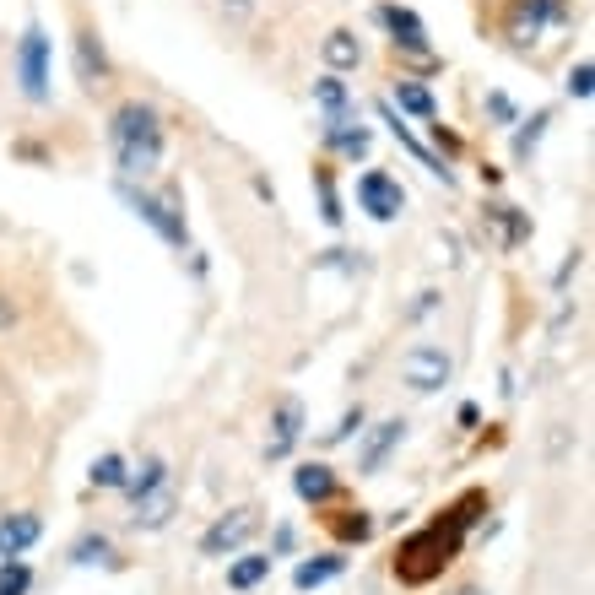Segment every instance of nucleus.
Returning <instances> with one entry per match:
<instances>
[{
	"label": "nucleus",
	"mask_w": 595,
	"mask_h": 595,
	"mask_svg": "<svg viewBox=\"0 0 595 595\" xmlns=\"http://www.w3.org/2000/svg\"><path fill=\"white\" fill-rule=\"evenodd\" d=\"M109 141H114V157L130 179H147V174H157V163H163V119H157L152 103H125V109H114Z\"/></svg>",
	"instance_id": "obj_1"
},
{
	"label": "nucleus",
	"mask_w": 595,
	"mask_h": 595,
	"mask_svg": "<svg viewBox=\"0 0 595 595\" xmlns=\"http://www.w3.org/2000/svg\"><path fill=\"white\" fill-rule=\"evenodd\" d=\"M455 547H460V520H449V531H444V525L417 531L401 547V558H395V574H401L406 585H422V579H433L449 558H455Z\"/></svg>",
	"instance_id": "obj_2"
},
{
	"label": "nucleus",
	"mask_w": 595,
	"mask_h": 595,
	"mask_svg": "<svg viewBox=\"0 0 595 595\" xmlns=\"http://www.w3.org/2000/svg\"><path fill=\"white\" fill-rule=\"evenodd\" d=\"M568 22V0H514L509 11V38L520 49H531L547 28H563Z\"/></svg>",
	"instance_id": "obj_3"
},
{
	"label": "nucleus",
	"mask_w": 595,
	"mask_h": 595,
	"mask_svg": "<svg viewBox=\"0 0 595 595\" xmlns=\"http://www.w3.org/2000/svg\"><path fill=\"white\" fill-rule=\"evenodd\" d=\"M17 76H22V92H28L33 103L49 98V38L38 22L17 38Z\"/></svg>",
	"instance_id": "obj_4"
},
{
	"label": "nucleus",
	"mask_w": 595,
	"mask_h": 595,
	"mask_svg": "<svg viewBox=\"0 0 595 595\" xmlns=\"http://www.w3.org/2000/svg\"><path fill=\"white\" fill-rule=\"evenodd\" d=\"M449 368H455V363H449V352L439 347V341H417V347L401 357V379H406L412 390H422V395H428V390H444V385H449Z\"/></svg>",
	"instance_id": "obj_5"
},
{
	"label": "nucleus",
	"mask_w": 595,
	"mask_h": 595,
	"mask_svg": "<svg viewBox=\"0 0 595 595\" xmlns=\"http://www.w3.org/2000/svg\"><path fill=\"white\" fill-rule=\"evenodd\" d=\"M255 531H260V514L255 509H233V514H222V520L201 536V552H206V558H228V552H238Z\"/></svg>",
	"instance_id": "obj_6"
},
{
	"label": "nucleus",
	"mask_w": 595,
	"mask_h": 595,
	"mask_svg": "<svg viewBox=\"0 0 595 595\" xmlns=\"http://www.w3.org/2000/svg\"><path fill=\"white\" fill-rule=\"evenodd\" d=\"M119 195H125V201H130V211H136L141 222H152L163 244H174V249L184 244V217L174 211V201H157V195H147V190H130V184H125V190H119Z\"/></svg>",
	"instance_id": "obj_7"
},
{
	"label": "nucleus",
	"mask_w": 595,
	"mask_h": 595,
	"mask_svg": "<svg viewBox=\"0 0 595 595\" xmlns=\"http://www.w3.org/2000/svg\"><path fill=\"white\" fill-rule=\"evenodd\" d=\"M357 201H363L368 217H379V222H390V217H401V206H406V190L395 184L390 174H363L357 179Z\"/></svg>",
	"instance_id": "obj_8"
},
{
	"label": "nucleus",
	"mask_w": 595,
	"mask_h": 595,
	"mask_svg": "<svg viewBox=\"0 0 595 595\" xmlns=\"http://www.w3.org/2000/svg\"><path fill=\"white\" fill-rule=\"evenodd\" d=\"M298 439H303V401H293V395H287V401L271 412L266 455H271V460H287V455H293V444H298Z\"/></svg>",
	"instance_id": "obj_9"
},
{
	"label": "nucleus",
	"mask_w": 595,
	"mask_h": 595,
	"mask_svg": "<svg viewBox=\"0 0 595 595\" xmlns=\"http://www.w3.org/2000/svg\"><path fill=\"white\" fill-rule=\"evenodd\" d=\"M401 433H406L401 417H390V422H379V428H368L363 449H357V471H379V466H385V455H390L395 444H401Z\"/></svg>",
	"instance_id": "obj_10"
},
{
	"label": "nucleus",
	"mask_w": 595,
	"mask_h": 595,
	"mask_svg": "<svg viewBox=\"0 0 595 595\" xmlns=\"http://www.w3.org/2000/svg\"><path fill=\"white\" fill-rule=\"evenodd\" d=\"M379 22L390 28L395 49H412V55H428V28H422V22H417L406 6H385V11H379Z\"/></svg>",
	"instance_id": "obj_11"
},
{
	"label": "nucleus",
	"mask_w": 595,
	"mask_h": 595,
	"mask_svg": "<svg viewBox=\"0 0 595 595\" xmlns=\"http://www.w3.org/2000/svg\"><path fill=\"white\" fill-rule=\"evenodd\" d=\"M487 222L498 228V244H504V249H520L525 238H531V217H525L520 206H504V201H493V206H487Z\"/></svg>",
	"instance_id": "obj_12"
},
{
	"label": "nucleus",
	"mask_w": 595,
	"mask_h": 595,
	"mask_svg": "<svg viewBox=\"0 0 595 595\" xmlns=\"http://www.w3.org/2000/svg\"><path fill=\"white\" fill-rule=\"evenodd\" d=\"M38 514H6L0 520V558H17V552H28L33 541H38Z\"/></svg>",
	"instance_id": "obj_13"
},
{
	"label": "nucleus",
	"mask_w": 595,
	"mask_h": 595,
	"mask_svg": "<svg viewBox=\"0 0 595 595\" xmlns=\"http://www.w3.org/2000/svg\"><path fill=\"white\" fill-rule=\"evenodd\" d=\"M293 487H298L303 504H325V498L336 493V471L320 466V460H309V466H298V471H293Z\"/></svg>",
	"instance_id": "obj_14"
},
{
	"label": "nucleus",
	"mask_w": 595,
	"mask_h": 595,
	"mask_svg": "<svg viewBox=\"0 0 595 595\" xmlns=\"http://www.w3.org/2000/svg\"><path fill=\"white\" fill-rule=\"evenodd\" d=\"M379 114H385V119H390L395 141H401V147H406V152H412V157H417V163H422V168H428V174H439L444 184H455V174H449V168H444V157H433L428 147H422V141L412 136V130H406V125H401V119H395V114H390V103H379Z\"/></svg>",
	"instance_id": "obj_15"
},
{
	"label": "nucleus",
	"mask_w": 595,
	"mask_h": 595,
	"mask_svg": "<svg viewBox=\"0 0 595 595\" xmlns=\"http://www.w3.org/2000/svg\"><path fill=\"white\" fill-rule=\"evenodd\" d=\"M174 520V487H152L147 498H136V525L141 531H157V525H168Z\"/></svg>",
	"instance_id": "obj_16"
},
{
	"label": "nucleus",
	"mask_w": 595,
	"mask_h": 595,
	"mask_svg": "<svg viewBox=\"0 0 595 595\" xmlns=\"http://www.w3.org/2000/svg\"><path fill=\"white\" fill-rule=\"evenodd\" d=\"M76 71H82V82H103L109 76V55H103L98 33H76Z\"/></svg>",
	"instance_id": "obj_17"
},
{
	"label": "nucleus",
	"mask_w": 595,
	"mask_h": 595,
	"mask_svg": "<svg viewBox=\"0 0 595 595\" xmlns=\"http://www.w3.org/2000/svg\"><path fill=\"white\" fill-rule=\"evenodd\" d=\"M357 60H363V44H357V33L336 28V33L325 38V65H330V71H352Z\"/></svg>",
	"instance_id": "obj_18"
},
{
	"label": "nucleus",
	"mask_w": 595,
	"mask_h": 595,
	"mask_svg": "<svg viewBox=\"0 0 595 595\" xmlns=\"http://www.w3.org/2000/svg\"><path fill=\"white\" fill-rule=\"evenodd\" d=\"M325 141H330V147H341L347 157H363V152H368V130H363V125H352L347 114L325 125Z\"/></svg>",
	"instance_id": "obj_19"
},
{
	"label": "nucleus",
	"mask_w": 595,
	"mask_h": 595,
	"mask_svg": "<svg viewBox=\"0 0 595 595\" xmlns=\"http://www.w3.org/2000/svg\"><path fill=\"white\" fill-rule=\"evenodd\" d=\"M271 574V558H260V552H249V558H238L233 568H228V585L233 590H255L260 579Z\"/></svg>",
	"instance_id": "obj_20"
},
{
	"label": "nucleus",
	"mask_w": 595,
	"mask_h": 595,
	"mask_svg": "<svg viewBox=\"0 0 595 595\" xmlns=\"http://www.w3.org/2000/svg\"><path fill=\"white\" fill-rule=\"evenodd\" d=\"M336 574H341V558H309V563L293 568V585L314 590V585H325V579H336Z\"/></svg>",
	"instance_id": "obj_21"
},
{
	"label": "nucleus",
	"mask_w": 595,
	"mask_h": 595,
	"mask_svg": "<svg viewBox=\"0 0 595 595\" xmlns=\"http://www.w3.org/2000/svg\"><path fill=\"white\" fill-rule=\"evenodd\" d=\"M152 487H163V460H157V455L141 460L136 476H125V493H130V498H147Z\"/></svg>",
	"instance_id": "obj_22"
},
{
	"label": "nucleus",
	"mask_w": 595,
	"mask_h": 595,
	"mask_svg": "<svg viewBox=\"0 0 595 595\" xmlns=\"http://www.w3.org/2000/svg\"><path fill=\"white\" fill-rule=\"evenodd\" d=\"M395 103H401L406 114H417V119H433V92L417 87V82H401V87H395Z\"/></svg>",
	"instance_id": "obj_23"
},
{
	"label": "nucleus",
	"mask_w": 595,
	"mask_h": 595,
	"mask_svg": "<svg viewBox=\"0 0 595 595\" xmlns=\"http://www.w3.org/2000/svg\"><path fill=\"white\" fill-rule=\"evenodd\" d=\"M314 98H320V109L330 119H341V109H347V87L336 82V76H325V82H314Z\"/></svg>",
	"instance_id": "obj_24"
},
{
	"label": "nucleus",
	"mask_w": 595,
	"mask_h": 595,
	"mask_svg": "<svg viewBox=\"0 0 595 595\" xmlns=\"http://www.w3.org/2000/svg\"><path fill=\"white\" fill-rule=\"evenodd\" d=\"M547 125H552V114L541 109V114H531V125H525L520 136H514V157H520V163H525V157L536 152V141H541V130H547Z\"/></svg>",
	"instance_id": "obj_25"
},
{
	"label": "nucleus",
	"mask_w": 595,
	"mask_h": 595,
	"mask_svg": "<svg viewBox=\"0 0 595 595\" xmlns=\"http://www.w3.org/2000/svg\"><path fill=\"white\" fill-rule=\"evenodd\" d=\"M71 563H109V536H82L76 541V552H71Z\"/></svg>",
	"instance_id": "obj_26"
},
{
	"label": "nucleus",
	"mask_w": 595,
	"mask_h": 595,
	"mask_svg": "<svg viewBox=\"0 0 595 595\" xmlns=\"http://www.w3.org/2000/svg\"><path fill=\"white\" fill-rule=\"evenodd\" d=\"M92 482H98V487H125V460H119V455H103L98 466H92Z\"/></svg>",
	"instance_id": "obj_27"
},
{
	"label": "nucleus",
	"mask_w": 595,
	"mask_h": 595,
	"mask_svg": "<svg viewBox=\"0 0 595 595\" xmlns=\"http://www.w3.org/2000/svg\"><path fill=\"white\" fill-rule=\"evenodd\" d=\"M590 87H595V65L579 60L574 71H568V92H574V98H590Z\"/></svg>",
	"instance_id": "obj_28"
},
{
	"label": "nucleus",
	"mask_w": 595,
	"mask_h": 595,
	"mask_svg": "<svg viewBox=\"0 0 595 595\" xmlns=\"http://www.w3.org/2000/svg\"><path fill=\"white\" fill-rule=\"evenodd\" d=\"M22 590H28V568L6 563V568H0V595H22Z\"/></svg>",
	"instance_id": "obj_29"
},
{
	"label": "nucleus",
	"mask_w": 595,
	"mask_h": 595,
	"mask_svg": "<svg viewBox=\"0 0 595 595\" xmlns=\"http://www.w3.org/2000/svg\"><path fill=\"white\" fill-rule=\"evenodd\" d=\"M487 114H493L498 125H514V103L504 98V92H487Z\"/></svg>",
	"instance_id": "obj_30"
},
{
	"label": "nucleus",
	"mask_w": 595,
	"mask_h": 595,
	"mask_svg": "<svg viewBox=\"0 0 595 595\" xmlns=\"http://www.w3.org/2000/svg\"><path fill=\"white\" fill-rule=\"evenodd\" d=\"M222 17H228V22H249V17H255V0H222Z\"/></svg>",
	"instance_id": "obj_31"
},
{
	"label": "nucleus",
	"mask_w": 595,
	"mask_h": 595,
	"mask_svg": "<svg viewBox=\"0 0 595 595\" xmlns=\"http://www.w3.org/2000/svg\"><path fill=\"white\" fill-rule=\"evenodd\" d=\"M352 428H363V406H357V412H347V417H341V428H330V444H341V439H347Z\"/></svg>",
	"instance_id": "obj_32"
},
{
	"label": "nucleus",
	"mask_w": 595,
	"mask_h": 595,
	"mask_svg": "<svg viewBox=\"0 0 595 595\" xmlns=\"http://www.w3.org/2000/svg\"><path fill=\"white\" fill-rule=\"evenodd\" d=\"M320 201H325V222H341V201L330 190V179H320Z\"/></svg>",
	"instance_id": "obj_33"
},
{
	"label": "nucleus",
	"mask_w": 595,
	"mask_h": 595,
	"mask_svg": "<svg viewBox=\"0 0 595 595\" xmlns=\"http://www.w3.org/2000/svg\"><path fill=\"white\" fill-rule=\"evenodd\" d=\"M17 325V303H11V293H0V330Z\"/></svg>",
	"instance_id": "obj_34"
},
{
	"label": "nucleus",
	"mask_w": 595,
	"mask_h": 595,
	"mask_svg": "<svg viewBox=\"0 0 595 595\" xmlns=\"http://www.w3.org/2000/svg\"><path fill=\"white\" fill-rule=\"evenodd\" d=\"M579 266H585V249H574V260H568V266L558 271V287H568V276H574Z\"/></svg>",
	"instance_id": "obj_35"
},
{
	"label": "nucleus",
	"mask_w": 595,
	"mask_h": 595,
	"mask_svg": "<svg viewBox=\"0 0 595 595\" xmlns=\"http://www.w3.org/2000/svg\"><path fill=\"white\" fill-rule=\"evenodd\" d=\"M341 536H357V541H363V536H368V520L357 514V520H347V525H341Z\"/></svg>",
	"instance_id": "obj_36"
},
{
	"label": "nucleus",
	"mask_w": 595,
	"mask_h": 595,
	"mask_svg": "<svg viewBox=\"0 0 595 595\" xmlns=\"http://www.w3.org/2000/svg\"><path fill=\"white\" fill-rule=\"evenodd\" d=\"M460 595H482V590H460Z\"/></svg>",
	"instance_id": "obj_37"
}]
</instances>
